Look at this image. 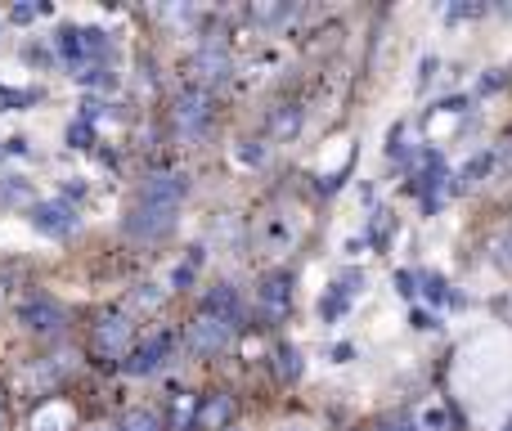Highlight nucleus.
<instances>
[{"label": "nucleus", "mask_w": 512, "mask_h": 431, "mask_svg": "<svg viewBox=\"0 0 512 431\" xmlns=\"http://www.w3.org/2000/svg\"><path fill=\"white\" fill-rule=\"evenodd\" d=\"M131 337H135V324L126 310H104L90 328V351L99 355L104 364H117L131 355Z\"/></svg>", "instance_id": "1"}, {"label": "nucleus", "mask_w": 512, "mask_h": 431, "mask_svg": "<svg viewBox=\"0 0 512 431\" xmlns=\"http://www.w3.org/2000/svg\"><path fill=\"white\" fill-rule=\"evenodd\" d=\"M171 126H176L180 140H203L207 126H212V90L207 86L180 90L176 108H171Z\"/></svg>", "instance_id": "2"}, {"label": "nucleus", "mask_w": 512, "mask_h": 431, "mask_svg": "<svg viewBox=\"0 0 512 431\" xmlns=\"http://www.w3.org/2000/svg\"><path fill=\"white\" fill-rule=\"evenodd\" d=\"M122 229L135 238V243H158V238H167L171 229H176V207H153V203H135L131 212H126Z\"/></svg>", "instance_id": "3"}, {"label": "nucleus", "mask_w": 512, "mask_h": 431, "mask_svg": "<svg viewBox=\"0 0 512 431\" xmlns=\"http://www.w3.org/2000/svg\"><path fill=\"white\" fill-rule=\"evenodd\" d=\"M27 220H32V229L36 234H45V238H68V234H77V225H81L77 207H72L68 198H45V203H32L27 207Z\"/></svg>", "instance_id": "4"}, {"label": "nucleus", "mask_w": 512, "mask_h": 431, "mask_svg": "<svg viewBox=\"0 0 512 431\" xmlns=\"http://www.w3.org/2000/svg\"><path fill=\"white\" fill-rule=\"evenodd\" d=\"M234 333H239L234 324H225V319H216V315H207V310H198L194 324H189V351L203 355V360H212V355H221L225 346L234 342Z\"/></svg>", "instance_id": "5"}, {"label": "nucleus", "mask_w": 512, "mask_h": 431, "mask_svg": "<svg viewBox=\"0 0 512 431\" xmlns=\"http://www.w3.org/2000/svg\"><path fill=\"white\" fill-rule=\"evenodd\" d=\"M189 194V180L180 176V171H153L149 180L140 185V194H135V203H153V207H176L185 203Z\"/></svg>", "instance_id": "6"}, {"label": "nucleus", "mask_w": 512, "mask_h": 431, "mask_svg": "<svg viewBox=\"0 0 512 431\" xmlns=\"http://www.w3.org/2000/svg\"><path fill=\"white\" fill-rule=\"evenodd\" d=\"M18 324L36 337H59L63 324H68V315H63V306H54L50 297H32L18 306Z\"/></svg>", "instance_id": "7"}, {"label": "nucleus", "mask_w": 512, "mask_h": 431, "mask_svg": "<svg viewBox=\"0 0 512 431\" xmlns=\"http://www.w3.org/2000/svg\"><path fill=\"white\" fill-rule=\"evenodd\" d=\"M167 355H171V333H153L149 342L131 346V355L122 360V369L131 373V378H149V373H158L162 364H167Z\"/></svg>", "instance_id": "8"}, {"label": "nucleus", "mask_w": 512, "mask_h": 431, "mask_svg": "<svg viewBox=\"0 0 512 431\" xmlns=\"http://www.w3.org/2000/svg\"><path fill=\"white\" fill-rule=\"evenodd\" d=\"M261 310L270 319H283L292 310V274H283V270H274V274H265L261 279Z\"/></svg>", "instance_id": "9"}, {"label": "nucleus", "mask_w": 512, "mask_h": 431, "mask_svg": "<svg viewBox=\"0 0 512 431\" xmlns=\"http://www.w3.org/2000/svg\"><path fill=\"white\" fill-rule=\"evenodd\" d=\"M203 310L207 315H216V319H225V324H234V328L243 324V297H239L234 283H216V288H207Z\"/></svg>", "instance_id": "10"}, {"label": "nucleus", "mask_w": 512, "mask_h": 431, "mask_svg": "<svg viewBox=\"0 0 512 431\" xmlns=\"http://www.w3.org/2000/svg\"><path fill=\"white\" fill-rule=\"evenodd\" d=\"M230 50H225L221 41H207V45H198V54H194V72L198 77L207 81V86H212V81H225L230 77Z\"/></svg>", "instance_id": "11"}, {"label": "nucleus", "mask_w": 512, "mask_h": 431, "mask_svg": "<svg viewBox=\"0 0 512 431\" xmlns=\"http://www.w3.org/2000/svg\"><path fill=\"white\" fill-rule=\"evenodd\" d=\"M234 423V400L225 396V391H216V396L198 400V418H194V431H221Z\"/></svg>", "instance_id": "12"}, {"label": "nucleus", "mask_w": 512, "mask_h": 431, "mask_svg": "<svg viewBox=\"0 0 512 431\" xmlns=\"http://www.w3.org/2000/svg\"><path fill=\"white\" fill-rule=\"evenodd\" d=\"M72 427V409L63 400H45L32 414V431H68Z\"/></svg>", "instance_id": "13"}, {"label": "nucleus", "mask_w": 512, "mask_h": 431, "mask_svg": "<svg viewBox=\"0 0 512 431\" xmlns=\"http://www.w3.org/2000/svg\"><path fill=\"white\" fill-rule=\"evenodd\" d=\"M418 283H423V297L432 301V306H445V301H450V306H463V297L459 292H450V283L441 279V274H414Z\"/></svg>", "instance_id": "14"}, {"label": "nucleus", "mask_w": 512, "mask_h": 431, "mask_svg": "<svg viewBox=\"0 0 512 431\" xmlns=\"http://www.w3.org/2000/svg\"><path fill=\"white\" fill-rule=\"evenodd\" d=\"M194 418H198V396L180 391V396L171 400V431H194Z\"/></svg>", "instance_id": "15"}, {"label": "nucleus", "mask_w": 512, "mask_h": 431, "mask_svg": "<svg viewBox=\"0 0 512 431\" xmlns=\"http://www.w3.org/2000/svg\"><path fill=\"white\" fill-rule=\"evenodd\" d=\"M274 373H279L283 382H297V378H301V355H297V346H288V342L274 346Z\"/></svg>", "instance_id": "16"}, {"label": "nucleus", "mask_w": 512, "mask_h": 431, "mask_svg": "<svg viewBox=\"0 0 512 431\" xmlns=\"http://www.w3.org/2000/svg\"><path fill=\"white\" fill-rule=\"evenodd\" d=\"M297 126H301V108H292V104H283L279 113L270 117V135H274V140H292V135H297Z\"/></svg>", "instance_id": "17"}, {"label": "nucleus", "mask_w": 512, "mask_h": 431, "mask_svg": "<svg viewBox=\"0 0 512 431\" xmlns=\"http://www.w3.org/2000/svg\"><path fill=\"white\" fill-rule=\"evenodd\" d=\"M113 431H167V423H162L153 409H131V414H126Z\"/></svg>", "instance_id": "18"}, {"label": "nucleus", "mask_w": 512, "mask_h": 431, "mask_svg": "<svg viewBox=\"0 0 512 431\" xmlns=\"http://www.w3.org/2000/svg\"><path fill=\"white\" fill-rule=\"evenodd\" d=\"M346 310H351V301H346V297H342V292H333V288H328V297H324V301H319V315H324V319H328V324H337V319H342V315H346Z\"/></svg>", "instance_id": "19"}, {"label": "nucleus", "mask_w": 512, "mask_h": 431, "mask_svg": "<svg viewBox=\"0 0 512 431\" xmlns=\"http://www.w3.org/2000/svg\"><path fill=\"white\" fill-rule=\"evenodd\" d=\"M360 283H364L360 270H342V274L333 279V292H342L346 301H355V297H360Z\"/></svg>", "instance_id": "20"}, {"label": "nucleus", "mask_w": 512, "mask_h": 431, "mask_svg": "<svg viewBox=\"0 0 512 431\" xmlns=\"http://www.w3.org/2000/svg\"><path fill=\"white\" fill-rule=\"evenodd\" d=\"M490 167H495V153H477V158L463 167V185H472V180H481V176H490Z\"/></svg>", "instance_id": "21"}, {"label": "nucleus", "mask_w": 512, "mask_h": 431, "mask_svg": "<svg viewBox=\"0 0 512 431\" xmlns=\"http://www.w3.org/2000/svg\"><path fill=\"white\" fill-rule=\"evenodd\" d=\"M292 14V5H252V18L261 27H274V23H283V18Z\"/></svg>", "instance_id": "22"}, {"label": "nucleus", "mask_w": 512, "mask_h": 431, "mask_svg": "<svg viewBox=\"0 0 512 431\" xmlns=\"http://www.w3.org/2000/svg\"><path fill=\"white\" fill-rule=\"evenodd\" d=\"M0 198H5V203H27V198H32V189H27L18 176H5V185H0Z\"/></svg>", "instance_id": "23"}, {"label": "nucleus", "mask_w": 512, "mask_h": 431, "mask_svg": "<svg viewBox=\"0 0 512 431\" xmlns=\"http://www.w3.org/2000/svg\"><path fill=\"white\" fill-rule=\"evenodd\" d=\"M486 5H450L445 9V23H468V18H481Z\"/></svg>", "instance_id": "24"}, {"label": "nucleus", "mask_w": 512, "mask_h": 431, "mask_svg": "<svg viewBox=\"0 0 512 431\" xmlns=\"http://www.w3.org/2000/svg\"><path fill=\"white\" fill-rule=\"evenodd\" d=\"M90 140H95V131H90V122H86V117L68 126V144H77V149H90Z\"/></svg>", "instance_id": "25"}, {"label": "nucleus", "mask_w": 512, "mask_h": 431, "mask_svg": "<svg viewBox=\"0 0 512 431\" xmlns=\"http://www.w3.org/2000/svg\"><path fill=\"white\" fill-rule=\"evenodd\" d=\"M135 306H140V310H158V306H162V288H153V283H144V288L135 292Z\"/></svg>", "instance_id": "26"}, {"label": "nucleus", "mask_w": 512, "mask_h": 431, "mask_svg": "<svg viewBox=\"0 0 512 431\" xmlns=\"http://www.w3.org/2000/svg\"><path fill=\"white\" fill-rule=\"evenodd\" d=\"M396 292H400L405 301H414V297H418V279H414L409 270H400V274H396Z\"/></svg>", "instance_id": "27"}, {"label": "nucleus", "mask_w": 512, "mask_h": 431, "mask_svg": "<svg viewBox=\"0 0 512 431\" xmlns=\"http://www.w3.org/2000/svg\"><path fill=\"white\" fill-rule=\"evenodd\" d=\"M436 68H441V63H436V59H432V54H427V59H423V63H418V81H414V86H418V90H427V86H432Z\"/></svg>", "instance_id": "28"}, {"label": "nucleus", "mask_w": 512, "mask_h": 431, "mask_svg": "<svg viewBox=\"0 0 512 431\" xmlns=\"http://www.w3.org/2000/svg\"><path fill=\"white\" fill-rule=\"evenodd\" d=\"M409 324H414L418 333H432V328H436V315H432V310H414V306H409Z\"/></svg>", "instance_id": "29"}, {"label": "nucleus", "mask_w": 512, "mask_h": 431, "mask_svg": "<svg viewBox=\"0 0 512 431\" xmlns=\"http://www.w3.org/2000/svg\"><path fill=\"white\" fill-rule=\"evenodd\" d=\"M36 14H45V5H14V9H9V18H14V23H32Z\"/></svg>", "instance_id": "30"}, {"label": "nucleus", "mask_w": 512, "mask_h": 431, "mask_svg": "<svg viewBox=\"0 0 512 431\" xmlns=\"http://www.w3.org/2000/svg\"><path fill=\"white\" fill-rule=\"evenodd\" d=\"M499 86H504V77H499V72H481V81H477L481 95H495Z\"/></svg>", "instance_id": "31"}, {"label": "nucleus", "mask_w": 512, "mask_h": 431, "mask_svg": "<svg viewBox=\"0 0 512 431\" xmlns=\"http://www.w3.org/2000/svg\"><path fill=\"white\" fill-rule=\"evenodd\" d=\"M423 427H427V431H445L450 423H445V414H441V409H432V414H423Z\"/></svg>", "instance_id": "32"}, {"label": "nucleus", "mask_w": 512, "mask_h": 431, "mask_svg": "<svg viewBox=\"0 0 512 431\" xmlns=\"http://www.w3.org/2000/svg\"><path fill=\"white\" fill-rule=\"evenodd\" d=\"M373 431H418L414 423H400V418H387V423H378Z\"/></svg>", "instance_id": "33"}, {"label": "nucleus", "mask_w": 512, "mask_h": 431, "mask_svg": "<svg viewBox=\"0 0 512 431\" xmlns=\"http://www.w3.org/2000/svg\"><path fill=\"white\" fill-rule=\"evenodd\" d=\"M351 355H355V351L342 342V346H333V351H328V360H333V364H346V360H351Z\"/></svg>", "instance_id": "34"}, {"label": "nucleus", "mask_w": 512, "mask_h": 431, "mask_svg": "<svg viewBox=\"0 0 512 431\" xmlns=\"http://www.w3.org/2000/svg\"><path fill=\"white\" fill-rule=\"evenodd\" d=\"M0 431H5V391H0Z\"/></svg>", "instance_id": "35"}, {"label": "nucleus", "mask_w": 512, "mask_h": 431, "mask_svg": "<svg viewBox=\"0 0 512 431\" xmlns=\"http://www.w3.org/2000/svg\"><path fill=\"white\" fill-rule=\"evenodd\" d=\"M221 431H248V427H239V423H230V427H221Z\"/></svg>", "instance_id": "36"}, {"label": "nucleus", "mask_w": 512, "mask_h": 431, "mask_svg": "<svg viewBox=\"0 0 512 431\" xmlns=\"http://www.w3.org/2000/svg\"><path fill=\"white\" fill-rule=\"evenodd\" d=\"M288 431H301V427H288Z\"/></svg>", "instance_id": "37"}, {"label": "nucleus", "mask_w": 512, "mask_h": 431, "mask_svg": "<svg viewBox=\"0 0 512 431\" xmlns=\"http://www.w3.org/2000/svg\"><path fill=\"white\" fill-rule=\"evenodd\" d=\"M508 431H512V427H508Z\"/></svg>", "instance_id": "38"}]
</instances>
